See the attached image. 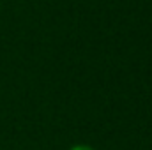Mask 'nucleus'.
<instances>
[{
  "label": "nucleus",
  "mask_w": 152,
  "mask_h": 150,
  "mask_svg": "<svg viewBox=\"0 0 152 150\" xmlns=\"http://www.w3.org/2000/svg\"><path fill=\"white\" fill-rule=\"evenodd\" d=\"M69 150H96V149L90 147V145H85V143H76V145H73Z\"/></svg>",
  "instance_id": "nucleus-1"
}]
</instances>
